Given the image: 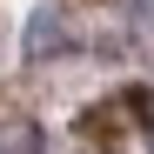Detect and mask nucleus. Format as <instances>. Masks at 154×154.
Masks as SVG:
<instances>
[{
	"label": "nucleus",
	"instance_id": "f257e3e1",
	"mask_svg": "<svg viewBox=\"0 0 154 154\" xmlns=\"http://www.w3.org/2000/svg\"><path fill=\"white\" fill-rule=\"evenodd\" d=\"M60 40H67V34H60V20L40 7V14L27 20V54H34V60H47V54H60Z\"/></svg>",
	"mask_w": 154,
	"mask_h": 154
},
{
	"label": "nucleus",
	"instance_id": "f03ea898",
	"mask_svg": "<svg viewBox=\"0 0 154 154\" xmlns=\"http://www.w3.org/2000/svg\"><path fill=\"white\" fill-rule=\"evenodd\" d=\"M147 154H154V114H147Z\"/></svg>",
	"mask_w": 154,
	"mask_h": 154
}]
</instances>
